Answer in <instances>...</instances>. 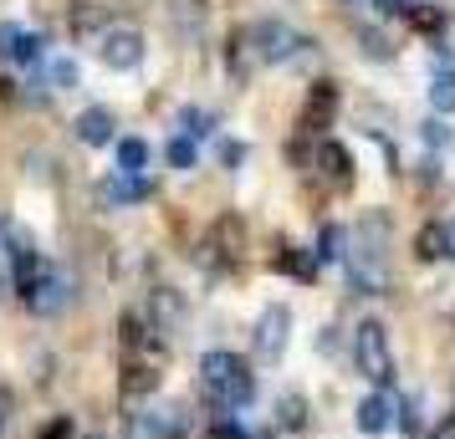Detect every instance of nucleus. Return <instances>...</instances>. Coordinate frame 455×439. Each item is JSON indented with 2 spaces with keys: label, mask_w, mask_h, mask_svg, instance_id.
Here are the masks:
<instances>
[{
  "label": "nucleus",
  "mask_w": 455,
  "mask_h": 439,
  "mask_svg": "<svg viewBox=\"0 0 455 439\" xmlns=\"http://www.w3.org/2000/svg\"><path fill=\"white\" fill-rule=\"evenodd\" d=\"M343 266H348V286L363 296H384L389 292V215L373 209L358 220V231L348 235V251H343Z\"/></svg>",
  "instance_id": "obj_1"
},
{
  "label": "nucleus",
  "mask_w": 455,
  "mask_h": 439,
  "mask_svg": "<svg viewBox=\"0 0 455 439\" xmlns=\"http://www.w3.org/2000/svg\"><path fill=\"white\" fill-rule=\"evenodd\" d=\"M200 398L215 404L220 414H241L256 398V373L241 363V353L210 348V353H200Z\"/></svg>",
  "instance_id": "obj_2"
},
{
  "label": "nucleus",
  "mask_w": 455,
  "mask_h": 439,
  "mask_svg": "<svg viewBox=\"0 0 455 439\" xmlns=\"http://www.w3.org/2000/svg\"><path fill=\"white\" fill-rule=\"evenodd\" d=\"M353 368L369 378L379 394H384L394 383V373H399V368H394V348H389V327H384L379 317H363V322L353 327Z\"/></svg>",
  "instance_id": "obj_3"
},
{
  "label": "nucleus",
  "mask_w": 455,
  "mask_h": 439,
  "mask_svg": "<svg viewBox=\"0 0 455 439\" xmlns=\"http://www.w3.org/2000/svg\"><path fill=\"white\" fill-rule=\"evenodd\" d=\"M251 42H256V51H261V67H282V62H307V36L297 31V26L287 21H256L251 26Z\"/></svg>",
  "instance_id": "obj_4"
},
{
  "label": "nucleus",
  "mask_w": 455,
  "mask_h": 439,
  "mask_svg": "<svg viewBox=\"0 0 455 439\" xmlns=\"http://www.w3.org/2000/svg\"><path fill=\"white\" fill-rule=\"evenodd\" d=\"M195 419H189L185 404H159V409H139L128 414L124 439H189Z\"/></svg>",
  "instance_id": "obj_5"
},
{
  "label": "nucleus",
  "mask_w": 455,
  "mask_h": 439,
  "mask_svg": "<svg viewBox=\"0 0 455 439\" xmlns=\"http://www.w3.org/2000/svg\"><path fill=\"white\" fill-rule=\"evenodd\" d=\"M287 342H291V307H282V302H271L267 312L256 317L251 357H256L261 368H276V363H282V353H287Z\"/></svg>",
  "instance_id": "obj_6"
},
{
  "label": "nucleus",
  "mask_w": 455,
  "mask_h": 439,
  "mask_svg": "<svg viewBox=\"0 0 455 439\" xmlns=\"http://www.w3.org/2000/svg\"><path fill=\"white\" fill-rule=\"evenodd\" d=\"M21 296H26V312L31 317H62L67 302H72V276L62 266H46V276L36 286H26Z\"/></svg>",
  "instance_id": "obj_7"
},
{
  "label": "nucleus",
  "mask_w": 455,
  "mask_h": 439,
  "mask_svg": "<svg viewBox=\"0 0 455 439\" xmlns=\"http://www.w3.org/2000/svg\"><path fill=\"white\" fill-rule=\"evenodd\" d=\"M144 31H133V26H108L103 31V46H98V57H103V67H113V72H133V67L144 62Z\"/></svg>",
  "instance_id": "obj_8"
},
{
  "label": "nucleus",
  "mask_w": 455,
  "mask_h": 439,
  "mask_svg": "<svg viewBox=\"0 0 455 439\" xmlns=\"http://www.w3.org/2000/svg\"><path fill=\"white\" fill-rule=\"evenodd\" d=\"M148 327L154 333H174V327H185V317H189V302L180 286H154L148 292Z\"/></svg>",
  "instance_id": "obj_9"
},
{
  "label": "nucleus",
  "mask_w": 455,
  "mask_h": 439,
  "mask_svg": "<svg viewBox=\"0 0 455 439\" xmlns=\"http://www.w3.org/2000/svg\"><path fill=\"white\" fill-rule=\"evenodd\" d=\"M154 179L148 174H113V179H103V189H98V200H103L108 209H128V205H144V200H154Z\"/></svg>",
  "instance_id": "obj_10"
},
{
  "label": "nucleus",
  "mask_w": 455,
  "mask_h": 439,
  "mask_svg": "<svg viewBox=\"0 0 455 439\" xmlns=\"http://www.w3.org/2000/svg\"><path fill=\"white\" fill-rule=\"evenodd\" d=\"M307 424H312V404H307V394H282L276 404H271V429L276 435H307Z\"/></svg>",
  "instance_id": "obj_11"
},
{
  "label": "nucleus",
  "mask_w": 455,
  "mask_h": 439,
  "mask_svg": "<svg viewBox=\"0 0 455 439\" xmlns=\"http://www.w3.org/2000/svg\"><path fill=\"white\" fill-rule=\"evenodd\" d=\"M332 113H338V87H332V82H312L307 107H302V123H297V128L323 138V128L332 123Z\"/></svg>",
  "instance_id": "obj_12"
},
{
  "label": "nucleus",
  "mask_w": 455,
  "mask_h": 439,
  "mask_svg": "<svg viewBox=\"0 0 455 439\" xmlns=\"http://www.w3.org/2000/svg\"><path fill=\"white\" fill-rule=\"evenodd\" d=\"M72 128H77V144H87V148H108V144H113V128H118V118H113L108 107H83Z\"/></svg>",
  "instance_id": "obj_13"
},
{
  "label": "nucleus",
  "mask_w": 455,
  "mask_h": 439,
  "mask_svg": "<svg viewBox=\"0 0 455 439\" xmlns=\"http://www.w3.org/2000/svg\"><path fill=\"white\" fill-rule=\"evenodd\" d=\"M353 424H358L363 435H384V429L394 424V398H389V394L358 398V409H353Z\"/></svg>",
  "instance_id": "obj_14"
},
{
  "label": "nucleus",
  "mask_w": 455,
  "mask_h": 439,
  "mask_svg": "<svg viewBox=\"0 0 455 439\" xmlns=\"http://www.w3.org/2000/svg\"><path fill=\"white\" fill-rule=\"evenodd\" d=\"M317 169L332 174L338 184H348V179H353V153L338 144V138H317Z\"/></svg>",
  "instance_id": "obj_15"
},
{
  "label": "nucleus",
  "mask_w": 455,
  "mask_h": 439,
  "mask_svg": "<svg viewBox=\"0 0 455 439\" xmlns=\"http://www.w3.org/2000/svg\"><path fill=\"white\" fill-rule=\"evenodd\" d=\"M271 266H276V271H287V276H297V281H312V276H317V255L297 251V246H287V240H282V246H276V255H271Z\"/></svg>",
  "instance_id": "obj_16"
},
{
  "label": "nucleus",
  "mask_w": 455,
  "mask_h": 439,
  "mask_svg": "<svg viewBox=\"0 0 455 439\" xmlns=\"http://www.w3.org/2000/svg\"><path fill=\"white\" fill-rule=\"evenodd\" d=\"M169 21L180 26L185 42H195V36L205 31V5H200V0H169Z\"/></svg>",
  "instance_id": "obj_17"
},
{
  "label": "nucleus",
  "mask_w": 455,
  "mask_h": 439,
  "mask_svg": "<svg viewBox=\"0 0 455 439\" xmlns=\"http://www.w3.org/2000/svg\"><path fill=\"white\" fill-rule=\"evenodd\" d=\"M430 107L440 113V118H451V113H455V72H451V67H435V77H430Z\"/></svg>",
  "instance_id": "obj_18"
},
{
  "label": "nucleus",
  "mask_w": 455,
  "mask_h": 439,
  "mask_svg": "<svg viewBox=\"0 0 455 439\" xmlns=\"http://www.w3.org/2000/svg\"><path fill=\"white\" fill-rule=\"evenodd\" d=\"M67 26H72V36H92V31H108V16H103V5L77 0V5H72V16H67Z\"/></svg>",
  "instance_id": "obj_19"
},
{
  "label": "nucleus",
  "mask_w": 455,
  "mask_h": 439,
  "mask_svg": "<svg viewBox=\"0 0 455 439\" xmlns=\"http://www.w3.org/2000/svg\"><path fill=\"white\" fill-rule=\"evenodd\" d=\"M404 21H410V31L440 36V31L451 26V16H445V5H410V11H404Z\"/></svg>",
  "instance_id": "obj_20"
},
{
  "label": "nucleus",
  "mask_w": 455,
  "mask_h": 439,
  "mask_svg": "<svg viewBox=\"0 0 455 439\" xmlns=\"http://www.w3.org/2000/svg\"><path fill=\"white\" fill-rule=\"evenodd\" d=\"M414 255H419V261H440V255H445V220L419 225V235H414Z\"/></svg>",
  "instance_id": "obj_21"
},
{
  "label": "nucleus",
  "mask_w": 455,
  "mask_h": 439,
  "mask_svg": "<svg viewBox=\"0 0 455 439\" xmlns=\"http://www.w3.org/2000/svg\"><path fill=\"white\" fill-rule=\"evenodd\" d=\"M159 368H144V363H133V368H128L124 378H118V394H128V398H139V394H154V388H159Z\"/></svg>",
  "instance_id": "obj_22"
},
{
  "label": "nucleus",
  "mask_w": 455,
  "mask_h": 439,
  "mask_svg": "<svg viewBox=\"0 0 455 439\" xmlns=\"http://www.w3.org/2000/svg\"><path fill=\"white\" fill-rule=\"evenodd\" d=\"M343 246H348L343 225H323V231H317V246H312V255L328 266V261H343Z\"/></svg>",
  "instance_id": "obj_23"
},
{
  "label": "nucleus",
  "mask_w": 455,
  "mask_h": 439,
  "mask_svg": "<svg viewBox=\"0 0 455 439\" xmlns=\"http://www.w3.org/2000/svg\"><path fill=\"white\" fill-rule=\"evenodd\" d=\"M358 51H363V57H369V62H394V42L389 36H384V31H373V26H363V31H358Z\"/></svg>",
  "instance_id": "obj_24"
},
{
  "label": "nucleus",
  "mask_w": 455,
  "mask_h": 439,
  "mask_svg": "<svg viewBox=\"0 0 455 439\" xmlns=\"http://www.w3.org/2000/svg\"><path fill=\"white\" fill-rule=\"evenodd\" d=\"M148 144L144 138H118V174H144Z\"/></svg>",
  "instance_id": "obj_25"
},
{
  "label": "nucleus",
  "mask_w": 455,
  "mask_h": 439,
  "mask_svg": "<svg viewBox=\"0 0 455 439\" xmlns=\"http://www.w3.org/2000/svg\"><path fill=\"white\" fill-rule=\"evenodd\" d=\"M180 128H185V138H210L215 133V113L210 107H185L180 113Z\"/></svg>",
  "instance_id": "obj_26"
},
{
  "label": "nucleus",
  "mask_w": 455,
  "mask_h": 439,
  "mask_svg": "<svg viewBox=\"0 0 455 439\" xmlns=\"http://www.w3.org/2000/svg\"><path fill=\"white\" fill-rule=\"evenodd\" d=\"M419 138H425V148H435V153H440V148H451V123L435 113V118H425V123H419Z\"/></svg>",
  "instance_id": "obj_27"
},
{
  "label": "nucleus",
  "mask_w": 455,
  "mask_h": 439,
  "mask_svg": "<svg viewBox=\"0 0 455 439\" xmlns=\"http://www.w3.org/2000/svg\"><path fill=\"white\" fill-rule=\"evenodd\" d=\"M164 159L174 169H195V159H200V153H195V138H185V133H180V138H169L164 144Z\"/></svg>",
  "instance_id": "obj_28"
},
{
  "label": "nucleus",
  "mask_w": 455,
  "mask_h": 439,
  "mask_svg": "<svg viewBox=\"0 0 455 439\" xmlns=\"http://www.w3.org/2000/svg\"><path fill=\"white\" fill-rule=\"evenodd\" d=\"M21 26H11V21H0V62H16V51H21Z\"/></svg>",
  "instance_id": "obj_29"
},
{
  "label": "nucleus",
  "mask_w": 455,
  "mask_h": 439,
  "mask_svg": "<svg viewBox=\"0 0 455 439\" xmlns=\"http://www.w3.org/2000/svg\"><path fill=\"white\" fill-rule=\"evenodd\" d=\"M210 439H251V429L235 414H226V419H215V424H210Z\"/></svg>",
  "instance_id": "obj_30"
},
{
  "label": "nucleus",
  "mask_w": 455,
  "mask_h": 439,
  "mask_svg": "<svg viewBox=\"0 0 455 439\" xmlns=\"http://www.w3.org/2000/svg\"><path fill=\"white\" fill-rule=\"evenodd\" d=\"M42 46H46V36H21L16 62H21V67H42Z\"/></svg>",
  "instance_id": "obj_31"
},
{
  "label": "nucleus",
  "mask_w": 455,
  "mask_h": 439,
  "mask_svg": "<svg viewBox=\"0 0 455 439\" xmlns=\"http://www.w3.org/2000/svg\"><path fill=\"white\" fill-rule=\"evenodd\" d=\"M77 77H83V67L72 62V57H62V62L52 67V82L57 87H77Z\"/></svg>",
  "instance_id": "obj_32"
},
{
  "label": "nucleus",
  "mask_w": 455,
  "mask_h": 439,
  "mask_svg": "<svg viewBox=\"0 0 455 439\" xmlns=\"http://www.w3.org/2000/svg\"><path fill=\"white\" fill-rule=\"evenodd\" d=\"M36 439H77V424H72L67 414H57V419H52V424L42 429V435H36Z\"/></svg>",
  "instance_id": "obj_33"
},
{
  "label": "nucleus",
  "mask_w": 455,
  "mask_h": 439,
  "mask_svg": "<svg viewBox=\"0 0 455 439\" xmlns=\"http://www.w3.org/2000/svg\"><path fill=\"white\" fill-rule=\"evenodd\" d=\"M220 164H226V169L246 164V144H235V138H226V144H220Z\"/></svg>",
  "instance_id": "obj_34"
},
{
  "label": "nucleus",
  "mask_w": 455,
  "mask_h": 439,
  "mask_svg": "<svg viewBox=\"0 0 455 439\" xmlns=\"http://www.w3.org/2000/svg\"><path fill=\"white\" fill-rule=\"evenodd\" d=\"M394 424H399V429H404V439H410L414 429H419V419H414V404H410V398H404V404H399V419H394Z\"/></svg>",
  "instance_id": "obj_35"
},
{
  "label": "nucleus",
  "mask_w": 455,
  "mask_h": 439,
  "mask_svg": "<svg viewBox=\"0 0 455 439\" xmlns=\"http://www.w3.org/2000/svg\"><path fill=\"white\" fill-rule=\"evenodd\" d=\"M317 353H338V327H317Z\"/></svg>",
  "instance_id": "obj_36"
},
{
  "label": "nucleus",
  "mask_w": 455,
  "mask_h": 439,
  "mask_svg": "<svg viewBox=\"0 0 455 439\" xmlns=\"http://www.w3.org/2000/svg\"><path fill=\"white\" fill-rule=\"evenodd\" d=\"M373 11H379V16H404V11H410V5H404V0H373Z\"/></svg>",
  "instance_id": "obj_37"
},
{
  "label": "nucleus",
  "mask_w": 455,
  "mask_h": 439,
  "mask_svg": "<svg viewBox=\"0 0 455 439\" xmlns=\"http://www.w3.org/2000/svg\"><path fill=\"white\" fill-rule=\"evenodd\" d=\"M430 439H455V414H445L440 424L430 429Z\"/></svg>",
  "instance_id": "obj_38"
},
{
  "label": "nucleus",
  "mask_w": 455,
  "mask_h": 439,
  "mask_svg": "<svg viewBox=\"0 0 455 439\" xmlns=\"http://www.w3.org/2000/svg\"><path fill=\"white\" fill-rule=\"evenodd\" d=\"M445 255L455 261V220H445Z\"/></svg>",
  "instance_id": "obj_39"
},
{
  "label": "nucleus",
  "mask_w": 455,
  "mask_h": 439,
  "mask_svg": "<svg viewBox=\"0 0 455 439\" xmlns=\"http://www.w3.org/2000/svg\"><path fill=\"white\" fill-rule=\"evenodd\" d=\"M5 292H11V276L0 271V296H5Z\"/></svg>",
  "instance_id": "obj_40"
},
{
  "label": "nucleus",
  "mask_w": 455,
  "mask_h": 439,
  "mask_svg": "<svg viewBox=\"0 0 455 439\" xmlns=\"http://www.w3.org/2000/svg\"><path fill=\"white\" fill-rule=\"evenodd\" d=\"M83 439H108V435H83Z\"/></svg>",
  "instance_id": "obj_41"
}]
</instances>
